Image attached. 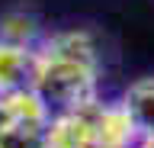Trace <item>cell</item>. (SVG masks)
<instances>
[{
	"label": "cell",
	"mask_w": 154,
	"mask_h": 148,
	"mask_svg": "<svg viewBox=\"0 0 154 148\" xmlns=\"http://www.w3.org/2000/svg\"><path fill=\"white\" fill-rule=\"evenodd\" d=\"M35 97L45 103L51 116L80 113V109L100 103V61H80L64 55H48L35 52Z\"/></svg>",
	"instance_id": "6da1fadb"
},
{
	"label": "cell",
	"mask_w": 154,
	"mask_h": 148,
	"mask_svg": "<svg viewBox=\"0 0 154 148\" xmlns=\"http://www.w3.org/2000/svg\"><path fill=\"white\" fill-rule=\"evenodd\" d=\"M45 148H103L100 135V103L80 109L51 116L45 129Z\"/></svg>",
	"instance_id": "7a4b0ae2"
},
{
	"label": "cell",
	"mask_w": 154,
	"mask_h": 148,
	"mask_svg": "<svg viewBox=\"0 0 154 148\" xmlns=\"http://www.w3.org/2000/svg\"><path fill=\"white\" fill-rule=\"evenodd\" d=\"M35 68H38V55L32 49H19V45L0 42V93L32 90Z\"/></svg>",
	"instance_id": "3957f363"
},
{
	"label": "cell",
	"mask_w": 154,
	"mask_h": 148,
	"mask_svg": "<svg viewBox=\"0 0 154 148\" xmlns=\"http://www.w3.org/2000/svg\"><path fill=\"white\" fill-rule=\"evenodd\" d=\"M132 119L138 142L141 138H154V77H138L125 87L122 100H119Z\"/></svg>",
	"instance_id": "277c9868"
},
{
	"label": "cell",
	"mask_w": 154,
	"mask_h": 148,
	"mask_svg": "<svg viewBox=\"0 0 154 148\" xmlns=\"http://www.w3.org/2000/svg\"><path fill=\"white\" fill-rule=\"evenodd\" d=\"M45 39V32L38 26L35 16H29V13H7L3 23H0V42H7V45H19V49H32L35 52Z\"/></svg>",
	"instance_id": "5b68a950"
},
{
	"label": "cell",
	"mask_w": 154,
	"mask_h": 148,
	"mask_svg": "<svg viewBox=\"0 0 154 148\" xmlns=\"http://www.w3.org/2000/svg\"><path fill=\"white\" fill-rule=\"evenodd\" d=\"M45 126H38V122H19L13 126L10 132L0 135V148H45Z\"/></svg>",
	"instance_id": "8992f818"
},
{
	"label": "cell",
	"mask_w": 154,
	"mask_h": 148,
	"mask_svg": "<svg viewBox=\"0 0 154 148\" xmlns=\"http://www.w3.org/2000/svg\"><path fill=\"white\" fill-rule=\"evenodd\" d=\"M135 148H154V138H141V142H138Z\"/></svg>",
	"instance_id": "52a82bcc"
}]
</instances>
